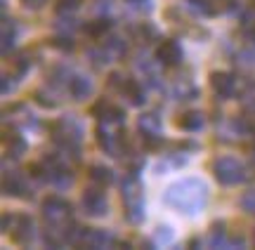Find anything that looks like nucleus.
Segmentation results:
<instances>
[{
  "label": "nucleus",
  "mask_w": 255,
  "mask_h": 250,
  "mask_svg": "<svg viewBox=\"0 0 255 250\" xmlns=\"http://www.w3.org/2000/svg\"><path fill=\"white\" fill-rule=\"evenodd\" d=\"M163 201L170 208H175L177 213L184 215H196L199 210L206 208L208 201V186L203 184L196 177H187L182 182H175L173 186H168Z\"/></svg>",
  "instance_id": "f257e3e1"
},
{
  "label": "nucleus",
  "mask_w": 255,
  "mask_h": 250,
  "mask_svg": "<svg viewBox=\"0 0 255 250\" xmlns=\"http://www.w3.org/2000/svg\"><path fill=\"white\" fill-rule=\"evenodd\" d=\"M123 213H126V220L130 224H139L144 220V201H142V184L137 179V172L132 170L130 175L123 179Z\"/></svg>",
  "instance_id": "f03ea898"
},
{
  "label": "nucleus",
  "mask_w": 255,
  "mask_h": 250,
  "mask_svg": "<svg viewBox=\"0 0 255 250\" xmlns=\"http://www.w3.org/2000/svg\"><path fill=\"white\" fill-rule=\"evenodd\" d=\"M50 130H52V139H55L66 154L78 156V147H81V139H83L81 123L69 116V118H62V121L52 123V128Z\"/></svg>",
  "instance_id": "7ed1b4c3"
},
{
  "label": "nucleus",
  "mask_w": 255,
  "mask_h": 250,
  "mask_svg": "<svg viewBox=\"0 0 255 250\" xmlns=\"http://www.w3.org/2000/svg\"><path fill=\"white\" fill-rule=\"evenodd\" d=\"M213 175L220 184H239V182H246L248 177V167L234 156H220L213 161Z\"/></svg>",
  "instance_id": "20e7f679"
},
{
  "label": "nucleus",
  "mask_w": 255,
  "mask_h": 250,
  "mask_svg": "<svg viewBox=\"0 0 255 250\" xmlns=\"http://www.w3.org/2000/svg\"><path fill=\"white\" fill-rule=\"evenodd\" d=\"M102 189L104 186L95 184L90 189H85V194H83V208L90 217H104L109 213V203H107V196H104Z\"/></svg>",
  "instance_id": "39448f33"
},
{
  "label": "nucleus",
  "mask_w": 255,
  "mask_h": 250,
  "mask_svg": "<svg viewBox=\"0 0 255 250\" xmlns=\"http://www.w3.org/2000/svg\"><path fill=\"white\" fill-rule=\"evenodd\" d=\"M12 241L19 243V246H26L33 239V220L28 215H14L12 217V227L7 229Z\"/></svg>",
  "instance_id": "423d86ee"
},
{
  "label": "nucleus",
  "mask_w": 255,
  "mask_h": 250,
  "mask_svg": "<svg viewBox=\"0 0 255 250\" xmlns=\"http://www.w3.org/2000/svg\"><path fill=\"white\" fill-rule=\"evenodd\" d=\"M137 128H139L142 139H144L149 147H156V144L161 142V118H158L156 113H144V116H139Z\"/></svg>",
  "instance_id": "0eeeda50"
},
{
  "label": "nucleus",
  "mask_w": 255,
  "mask_h": 250,
  "mask_svg": "<svg viewBox=\"0 0 255 250\" xmlns=\"http://www.w3.org/2000/svg\"><path fill=\"white\" fill-rule=\"evenodd\" d=\"M156 59L163 66H177L182 62V47H180V43L173 40V38L161 40V45L156 47Z\"/></svg>",
  "instance_id": "6e6552de"
},
{
  "label": "nucleus",
  "mask_w": 255,
  "mask_h": 250,
  "mask_svg": "<svg viewBox=\"0 0 255 250\" xmlns=\"http://www.w3.org/2000/svg\"><path fill=\"white\" fill-rule=\"evenodd\" d=\"M2 191L7 196H17V198H28V184L26 179L19 175V172H9V170H5V175H2Z\"/></svg>",
  "instance_id": "1a4fd4ad"
},
{
  "label": "nucleus",
  "mask_w": 255,
  "mask_h": 250,
  "mask_svg": "<svg viewBox=\"0 0 255 250\" xmlns=\"http://www.w3.org/2000/svg\"><path fill=\"white\" fill-rule=\"evenodd\" d=\"M210 85H213L215 94H220L222 99H229L234 94V90H237V78L227 74V71H215L210 76Z\"/></svg>",
  "instance_id": "9d476101"
},
{
  "label": "nucleus",
  "mask_w": 255,
  "mask_h": 250,
  "mask_svg": "<svg viewBox=\"0 0 255 250\" xmlns=\"http://www.w3.org/2000/svg\"><path fill=\"white\" fill-rule=\"evenodd\" d=\"M114 243H116V239H114L109 232H104V229H90V232H83V239L78 246L100 250V248H109Z\"/></svg>",
  "instance_id": "9b49d317"
},
{
  "label": "nucleus",
  "mask_w": 255,
  "mask_h": 250,
  "mask_svg": "<svg viewBox=\"0 0 255 250\" xmlns=\"http://www.w3.org/2000/svg\"><path fill=\"white\" fill-rule=\"evenodd\" d=\"M92 90H95V85H92V81L88 76H73L71 81H69V92H71V97L78 99V102L88 99L92 94Z\"/></svg>",
  "instance_id": "f8f14e48"
},
{
  "label": "nucleus",
  "mask_w": 255,
  "mask_h": 250,
  "mask_svg": "<svg viewBox=\"0 0 255 250\" xmlns=\"http://www.w3.org/2000/svg\"><path fill=\"white\" fill-rule=\"evenodd\" d=\"M5 149H7V154L9 156H14L19 158L21 154H26V139L21 137L19 132H14V130H5Z\"/></svg>",
  "instance_id": "ddd939ff"
},
{
  "label": "nucleus",
  "mask_w": 255,
  "mask_h": 250,
  "mask_svg": "<svg viewBox=\"0 0 255 250\" xmlns=\"http://www.w3.org/2000/svg\"><path fill=\"white\" fill-rule=\"evenodd\" d=\"M119 90L126 94V97H130V104H135V106L144 104V92H142L139 83H137V81H132V78H123Z\"/></svg>",
  "instance_id": "4468645a"
},
{
  "label": "nucleus",
  "mask_w": 255,
  "mask_h": 250,
  "mask_svg": "<svg viewBox=\"0 0 255 250\" xmlns=\"http://www.w3.org/2000/svg\"><path fill=\"white\" fill-rule=\"evenodd\" d=\"M175 123H177V128L187 130V132H196V130L203 128V113L201 111H184Z\"/></svg>",
  "instance_id": "2eb2a0df"
},
{
  "label": "nucleus",
  "mask_w": 255,
  "mask_h": 250,
  "mask_svg": "<svg viewBox=\"0 0 255 250\" xmlns=\"http://www.w3.org/2000/svg\"><path fill=\"white\" fill-rule=\"evenodd\" d=\"M88 175H90V179L95 184H100V186H109L114 182V172L104 166H90L88 167Z\"/></svg>",
  "instance_id": "dca6fc26"
},
{
  "label": "nucleus",
  "mask_w": 255,
  "mask_h": 250,
  "mask_svg": "<svg viewBox=\"0 0 255 250\" xmlns=\"http://www.w3.org/2000/svg\"><path fill=\"white\" fill-rule=\"evenodd\" d=\"M111 28V21L109 19H95V21H88V26H85V33L90 38H102L107 31Z\"/></svg>",
  "instance_id": "f3484780"
},
{
  "label": "nucleus",
  "mask_w": 255,
  "mask_h": 250,
  "mask_svg": "<svg viewBox=\"0 0 255 250\" xmlns=\"http://www.w3.org/2000/svg\"><path fill=\"white\" fill-rule=\"evenodd\" d=\"M81 2L83 0H57L55 9H57V14H69V12L81 7Z\"/></svg>",
  "instance_id": "a211bd4d"
},
{
  "label": "nucleus",
  "mask_w": 255,
  "mask_h": 250,
  "mask_svg": "<svg viewBox=\"0 0 255 250\" xmlns=\"http://www.w3.org/2000/svg\"><path fill=\"white\" fill-rule=\"evenodd\" d=\"M9 43H14V26L9 28V19H5L2 24V52H9Z\"/></svg>",
  "instance_id": "6ab92c4d"
},
{
  "label": "nucleus",
  "mask_w": 255,
  "mask_h": 250,
  "mask_svg": "<svg viewBox=\"0 0 255 250\" xmlns=\"http://www.w3.org/2000/svg\"><path fill=\"white\" fill-rule=\"evenodd\" d=\"M222 241H225V224L218 222L210 229V246H220Z\"/></svg>",
  "instance_id": "aec40b11"
},
{
  "label": "nucleus",
  "mask_w": 255,
  "mask_h": 250,
  "mask_svg": "<svg viewBox=\"0 0 255 250\" xmlns=\"http://www.w3.org/2000/svg\"><path fill=\"white\" fill-rule=\"evenodd\" d=\"M187 2H189L196 12H201V14H213V12H215V7L210 5V0H187Z\"/></svg>",
  "instance_id": "412c9836"
},
{
  "label": "nucleus",
  "mask_w": 255,
  "mask_h": 250,
  "mask_svg": "<svg viewBox=\"0 0 255 250\" xmlns=\"http://www.w3.org/2000/svg\"><path fill=\"white\" fill-rule=\"evenodd\" d=\"M241 208H244L246 213L255 215V189L253 191H246V194L241 196Z\"/></svg>",
  "instance_id": "4be33fe9"
},
{
  "label": "nucleus",
  "mask_w": 255,
  "mask_h": 250,
  "mask_svg": "<svg viewBox=\"0 0 255 250\" xmlns=\"http://www.w3.org/2000/svg\"><path fill=\"white\" fill-rule=\"evenodd\" d=\"M33 99H36V102L40 104V106H45V109H55V106H57L55 99H45V94L40 92V90H38V92L33 94Z\"/></svg>",
  "instance_id": "5701e85b"
},
{
  "label": "nucleus",
  "mask_w": 255,
  "mask_h": 250,
  "mask_svg": "<svg viewBox=\"0 0 255 250\" xmlns=\"http://www.w3.org/2000/svg\"><path fill=\"white\" fill-rule=\"evenodd\" d=\"M156 239H158V241H163V243H170V241H173V232H170V227H158Z\"/></svg>",
  "instance_id": "b1692460"
},
{
  "label": "nucleus",
  "mask_w": 255,
  "mask_h": 250,
  "mask_svg": "<svg viewBox=\"0 0 255 250\" xmlns=\"http://www.w3.org/2000/svg\"><path fill=\"white\" fill-rule=\"evenodd\" d=\"M52 45L59 50H73V40L71 38H52Z\"/></svg>",
  "instance_id": "393cba45"
},
{
  "label": "nucleus",
  "mask_w": 255,
  "mask_h": 250,
  "mask_svg": "<svg viewBox=\"0 0 255 250\" xmlns=\"http://www.w3.org/2000/svg\"><path fill=\"white\" fill-rule=\"evenodd\" d=\"M45 0H24V5H28V7H40Z\"/></svg>",
  "instance_id": "a878e982"
},
{
  "label": "nucleus",
  "mask_w": 255,
  "mask_h": 250,
  "mask_svg": "<svg viewBox=\"0 0 255 250\" xmlns=\"http://www.w3.org/2000/svg\"><path fill=\"white\" fill-rule=\"evenodd\" d=\"M253 38H255V31H253Z\"/></svg>",
  "instance_id": "bb28decb"
}]
</instances>
